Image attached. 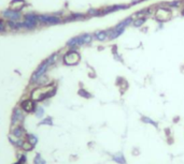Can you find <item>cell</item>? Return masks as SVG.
Here are the masks:
<instances>
[{
	"instance_id": "1",
	"label": "cell",
	"mask_w": 184,
	"mask_h": 164,
	"mask_svg": "<svg viewBox=\"0 0 184 164\" xmlns=\"http://www.w3.org/2000/svg\"><path fill=\"white\" fill-rule=\"evenodd\" d=\"M56 58H57V54H53V55L51 56V57H49V58L45 60V61H43L42 63H41L39 67H38V69L34 71V75H32V77H31V80L34 82H38L39 80H40L42 76L44 75V73L47 72V68L50 67L51 65H53L54 62L56 61Z\"/></svg>"
},
{
	"instance_id": "2",
	"label": "cell",
	"mask_w": 184,
	"mask_h": 164,
	"mask_svg": "<svg viewBox=\"0 0 184 164\" xmlns=\"http://www.w3.org/2000/svg\"><path fill=\"white\" fill-rule=\"evenodd\" d=\"M54 87L51 86H44V87H39L37 89H34L32 91V99L34 101H41V100L45 99V98H50L51 96H53L56 90H53L51 92V89H53Z\"/></svg>"
},
{
	"instance_id": "3",
	"label": "cell",
	"mask_w": 184,
	"mask_h": 164,
	"mask_svg": "<svg viewBox=\"0 0 184 164\" xmlns=\"http://www.w3.org/2000/svg\"><path fill=\"white\" fill-rule=\"evenodd\" d=\"M80 59H81V56H80V54L75 50H68V52L64 55V57H62V60L65 62V65H78L79 61H80Z\"/></svg>"
},
{
	"instance_id": "4",
	"label": "cell",
	"mask_w": 184,
	"mask_h": 164,
	"mask_svg": "<svg viewBox=\"0 0 184 164\" xmlns=\"http://www.w3.org/2000/svg\"><path fill=\"white\" fill-rule=\"evenodd\" d=\"M62 21L60 17L56 16L55 14L53 15H49V14H43V15H39V23L42 24V25H57V24H60Z\"/></svg>"
},
{
	"instance_id": "5",
	"label": "cell",
	"mask_w": 184,
	"mask_h": 164,
	"mask_svg": "<svg viewBox=\"0 0 184 164\" xmlns=\"http://www.w3.org/2000/svg\"><path fill=\"white\" fill-rule=\"evenodd\" d=\"M2 16L8 21H12V22H19L22 18V13L21 11H15L12 9H6L2 11Z\"/></svg>"
},
{
	"instance_id": "6",
	"label": "cell",
	"mask_w": 184,
	"mask_h": 164,
	"mask_svg": "<svg viewBox=\"0 0 184 164\" xmlns=\"http://www.w3.org/2000/svg\"><path fill=\"white\" fill-rule=\"evenodd\" d=\"M170 17H171V11L169 9H166V8H160V9L157 10V12L155 13L156 21H158V22H160V23L169 21Z\"/></svg>"
},
{
	"instance_id": "7",
	"label": "cell",
	"mask_w": 184,
	"mask_h": 164,
	"mask_svg": "<svg viewBox=\"0 0 184 164\" xmlns=\"http://www.w3.org/2000/svg\"><path fill=\"white\" fill-rule=\"evenodd\" d=\"M24 21L27 22L28 24H30L31 26L37 28L38 24H39V15L34 14V13H26L24 15Z\"/></svg>"
},
{
	"instance_id": "8",
	"label": "cell",
	"mask_w": 184,
	"mask_h": 164,
	"mask_svg": "<svg viewBox=\"0 0 184 164\" xmlns=\"http://www.w3.org/2000/svg\"><path fill=\"white\" fill-rule=\"evenodd\" d=\"M82 45H84V43H83V40H82L81 35L71 38V39L67 42V46L70 47L71 50H74V47L82 46Z\"/></svg>"
},
{
	"instance_id": "9",
	"label": "cell",
	"mask_w": 184,
	"mask_h": 164,
	"mask_svg": "<svg viewBox=\"0 0 184 164\" xmlns=\"http://www.w3.org/2000/svg\"><path fill=\"white\" fill-rule=\"evenodd\" d=\"M125 29L124 28H119V27H114L112 28V29H110V30H108V33H109V39L110 40H114V39H116V38H119L121 34L124 33Z\"/></svg>"
},
{
	"instance_id": "10",
	"label": "cell",
	"mask_w": 184,
	"mask_h": 164,
	"mask_svg": "<svg viewBox=\"0 0 184 164\" xmlns=\"http://www.w3.org/2000/svg\"><path fill=\"white\" fill-rule=\"evenodd\" d=\"M129 6H126V4H116V6H111L109 8L105 9V11H101V13L103 14H108V13H112V12H116V11H120V10H124V9H128Z\"/></svg>"
},
{
	"instance_id": "11",
	"label": "cell",
	"mask_w": 184,
	"mask_h": 164,
	"mask_svg": "<svg viewBox=\"0 0 184 164\" xmlns=\"http://www.w3.org/2000/svg\"><path fill=\"white\" fill-rule=\"evenodd\" d=\"M26 1L25 0H12L11 1V4H10V9L15 10V11H22L23 8L25 6Z\"/></svg>"
},
{
	"instance_id": "12",
	"label": "cell",
	"mask_w": 184,
	"mask_h": 164,
	"mask_svg": "<svg viewBox=\"0 0 184 164\" xmlns=\"http://www.w3.org/2000/svg\"><path fill=\"white\" fill-rule=\"evenodd\" d=\"M93 35L95 40L103 42V41L107 40V38L109 37V33H108V31H106V30H97Z\"/></svg>"
},
{
	"instance_id": "13",
	"label": "cell",
	"mask_w": 184,
	"mask_h": 164,
	"mask_svg": "<svg viewBox=\"0 0 184 164\" xmlns=\"http://www.w3.org/2000/svg\"><path fill=\"white\" fill-rule=\"evenodd\" d=\"M22 109L27 113H31L34 109V103L31 100H25L22 102Z\"/></svg>"
},
{
	"instance_id": "14",
	"label": "cell",
	"mask_w": 184,
	"mask_h": 164,
	"mask_svg": "<svg viewBox=\"0 0 184 164\" xmlns=\"http://www.w3.org/2000/svg\"><path fill=\"white\" fill-rule=\"evenodd\" d=\"M86 16L85 14L82 13H72L69 16H67L65 19V22H71V21H80V19H84Z\"/></svg>"
},
{
	"instance_id": "15",
	"label": "cell",
	"mask_w": 184,
	"mask_h": 164,
	"mask_svg": "<svg viewBox=\"0 0 184 164\" xmlns=\"http://www.w3.org/2000/svg\"><path fill=\"white\" fill-rule=\"evenodd\" d=\"M132 17H127V18H125L124 21H122V22H120L119 24H117V25H116V27H119V28H126L127 27V26H129V25H131V24H132V22H134V21H132Z\"/></svg>"
},
{
	"instance_id": "16",
	"label": "cell",
	"mask_w": 184,
	"mask_h": 164,
	"mask_svg": "<svg viewBox=\"0 0 184 164\" xmlns=\"http://www.w3.org/2000/svg\"><path fill=\"white\" fill-rule=\"evenodd\" d=\"M145 22H147V17H139V18L135 19L131 25L134 26L135 28H139L141 26H143L145 24Z\"/></svg>"
},
{
	"instance_id": "17",
	"label": "cell",
	"mask_w": 184,
	"mask_h": 164,
	"mask_svg": "<svg viewBox=\"0 0 184 164\" xmlns=\"http://www.w3.org/2000/svg\"><path fill=\"white\" fill-rule=\"evenodd\" d=\"M13 120L12 122L14 124L15 121H21L23 120V118H24V116H23V113L22 111H19V109H15L14 111V114H13Z\"/></svg>"
},
{
	"instance_id": "18",
	"label": "cell",
	"mask_w": 184,
	"mask_h": 164,
	"mask_svg": "<svg viewBox=\"0 0 184 164\" xmlns=\"http://www.w3.org/2000/svg\"><path fill=\"white\" fill-rule=\"evenodd\" d=\"M81 38H82V40H83V43L89 44V43H92V41H93L94 35L91 33H84V34H81Z\"/></svg>"
},
{
	"instance_id": "19",
	"label": "cell",
	"mask_w": 184,
	"mask_h": 164,
	"mask_svg": "<svg viewBox=\"0 0 184 164\" xmlns=\"http://www.w3.org/2000/svg\"><path fill=\"white\" fill-rule=\"evenodd\" d=\"M113 160H114L115 162H117V163H120V164L126 163V160H125L124 155H123L122 153H117V155H115L114 157H113Z\"/></svg>"
},
{
	"instance_id": "20",
	"label": "cell",
	"mask_w": 184,
	"mask_h": 164,
	"mask_svg": "<svg viewBox=\"0 0 184 164\" xmlns=\"http://www.w3.org/2000/svg\"><path fill=\"white\" fill-rule=\"evenodd\" d=\"M87 14L89 16H99V15H102V13L100 10H96V9H89L88 10Z\"/></svg>"
},
{
	"instance_id": "21",
	"label": "cell",
	"mask_w": 184,
	"mask_h": 164,
	"mask_svg": "<svg viewBox=\"0 0 184 164\" xmlns=\"http://www.w3.org/2000/svg\"><path fill=\"white\" fill-rule=\"evenodd\" d=\"M23 133H24V131H23V129L21 127H17L13 130V135H15L16 137H21L23 135Z\"/></svg>"
},
{
	"instance_id": "22",
	"label": "cell",
	"mask_w": 184,
	"mask_h": 164,
	"mask_svg": "<svg viewBox=\"0 0 184 164\" xmlns=\"http://www.w3.org/2000/svg\"><path fill=\"white\" fill-rule=\"evenodd\" d=\"M6 31V26L2 19H0V33H3Z\"/></svg>"
},
{
	"instance_id": "23",
	"label": "cell",
	"mask_w": 184,
	"mask_h": 164,
	"mask_svg": "<svg viewBox=\"0 0 184 164\" xmlns=\"http://www.w3.org/2000/svg\"><path fill=\"white\" fill-rule=\"evenodd\" d=\"M34 163L36 164H45V162H44L43 159L41 158L40 155H37V157H36V159H34Z\"/></svg>"
},
{
	"instance_id": "24",
	"label": "cell",
	"mask_w": 184,
	"mask_h": 164,
	"mask_svg": "<svg viewBox=\"0 0 184 164\" xmlns=\"http://www.w3.org/2000/svg\"><path fill=\"white\" fill-rule=\"evenodd\" d=\"M79 94L80 96H83V97H85V98H91V94L87 92V91H85L84 89H81L80 91H79Z\"/></svg>"
},
{
	"instance_id": "25",
	"label": "cell",
	"mask_w": 184,
	"mask_h": 164,
	"mask_svg": "<svg viewBox=\"0 0 184 164\" xmlns=\"http://www.w3.org/2000/svg\"><path fill=\"white\" fill-rule=\"evenodd\" d=\"M180 3H181V1H180V0H175V1H171V2H169L168 6H175V8H177V6H180Z\"/></svg>"
},
{
	"instance_id": "26",
	"label": "cell",
	"mask_w": 184,
	"mask_h": 164,
	"mask_svg": "<svg viewBox=\"0 0 184 164\" xmlns=\"http://www.w3.org/2000/svg\"><path fill=\"white\" fill-rule=\"evenodd\" d=\"M28 139H29V142H30L31 145H34L36 143H37V137H34V135H28Z\"/></svg>"
},
{
	"instance_id": "27",
	"label": "cell",
	"mask_w": 184,
	"mask_h": 164,
	"mask_svg": "<svg viewBox=\"0 0 184 164\" xmlns=\"http://www.w3.org/2000/svg\"><path fill=\"white\" fill-rule=\"evenodd\" d=\"M23 147H24V149H26V150H31L32 149V147H34V145H31L30 143H24L23 144Z\"/></svg>"
},
{
	"instance_id": "28",
	"label": "cell",
	"mask_w": 184,
	"mask_h": 164,
	"mask_svg": "<svg viewBox=\"0 0 184 164\" xmlns=\"http://www.w3.org/2000/svg\"><path fill=\"white\" fill-rule=\"evenodd\" d=\"M142 121H143V122H149V124H153V126H157V124H156V122H154L153 120H151L150 118H147V117H143L142 118Z\"/></svg>"
},
{
	"instance_id": "29",
	"label": "cell",
	"mask_w": 184,
	"mask_h": 164,
	"mask_svg": "<svg viewBox=\"0 0 184 164\" xmlns=\"http://www.w3.org/2000/svg\"><path fill=\"white\" fill-rule=\"evenodd\" d=\"M40 124H52V119L51 118H47L45 120H43V121H41L40 122Z\"/></svg>"
},
{
	"instance_id": "30",
	"label": "cell",
	"mask_w": 184,
	"mask_h": 164,
	"mask_svg": "<svg viewBox=\"0 0 184 164\" xmlns=\"http://www.w3.org/2000/svg\"><path fill=\"white\" fill-rule=\"evenodd\" d=\"M43 109H42V107H39V109H38V111H36V115H37V117H41V116H42V115H43Z\"/></svg>"
},
{
	"instance_id": "31",
	"label": "cell",
	"mask_w": 184,
	"mask_h": 164,
	"mask_svg": "<svg viewBox=\"0 0 184 164\" xmlns=\"http://www.w3.org/2000/svg\"><path fill=\"white\" fill-rule=\"evenodd\" d=\"M182 15H184V9L182 10Z\"/></svg>"
}]
</instances>
